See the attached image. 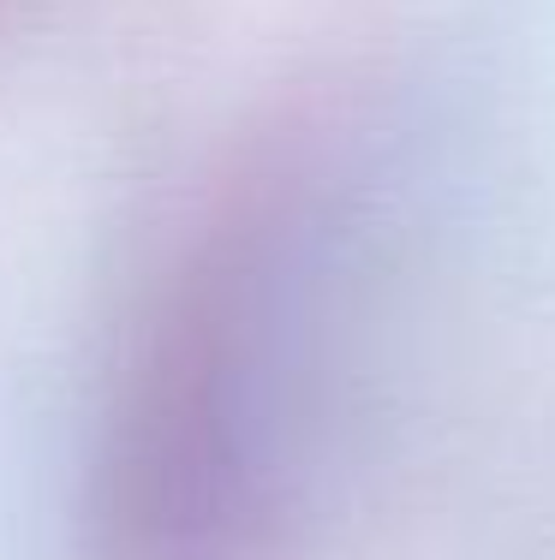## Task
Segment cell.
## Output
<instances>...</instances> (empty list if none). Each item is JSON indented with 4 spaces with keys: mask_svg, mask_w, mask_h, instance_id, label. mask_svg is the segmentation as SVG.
Returning <instances> with one entry per match:
<instances>
[{
    "mask_svg": "<svg viewBox=\"0 0 555 560\" xmlns=\"http://www.w3.org/2000/svg\"><path fill=\"white\" fill-rule=\"evenodd\" d=\"M335 179L328 108L269 114L204 191L108 399L90 560H275V399Z\"/></svg>",
    "mask_w": 555,
    "mask_h": 560,
    "instance_id": "1",
    "label": "cell"
}]
</instances>
